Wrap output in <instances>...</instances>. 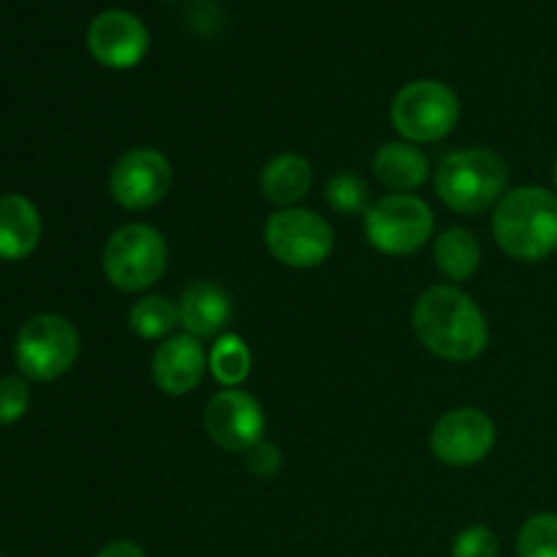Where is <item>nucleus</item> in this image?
<instances>
[{"label":"nucleus","mask_w":557,"mask_h":557,"mask_svg":"<svg viewBox=\"0 0 557 557\" xmlns=\"http://www.w3.org/2000/svg\"><path fill=\"white\" fill-rule=\"evenodd\" d=\"M419 343L446 362H471L487 348L490 326L482 308L457 286H433L411 313Z\"/></svg>","instance_id":"nucleus-1"},{"label":"nucleus","mask_w":557,"mask_h":557,"mask_svg":"<svg viewBox=\"0 0 557 557\" xmlns=\"http://www.w3.org/2000/svg\"><path fill=\"white\" fill-rule=\"evenodd\" d=\"M493 237L517 261H542L557 250V194L542 185L506 190L493 212Z\"/></svg>","instance_id":"nucleus-2"},{"label":"nucleus","mask_w":557,"mask_h":557,"mask_svg":"<svg viewBox=\"0 0 557 557\" xmlns=\"http://www.w3.org/2000/svg\"><path fill=\"white\" fill-rule=\"evenodd\" d=\"M509 185V166L484 147L446 156L435 169V194L460 215H479L498 205Z\"/></svg>","instance_id":"nucleus-3"},{"label":"nucleus","mask_w":557,"mask_h":557,"mask_svg":"<svg viewBox=\"0 0 557 557\" xmlns=\"http://www.w3.org/2000/svg\"><path fill=\"white\" fill-rule=\"evenodd\" d=\"M169 248L163 234L150 223H125L103 245L101 267L107 281L120 292H145L166 272Z\"/></svg>","instance_id":"nucleus-4"},{"label":"nucleus","mask_w":557,"mask_h":557,"mask_svg":"<svg viewBox=\"0 0 557 557\" xmlns=\"http://www.w3.org/2000/svg\"><path fill=\"white\" fill-rule=\"evenodd\" d=\"M79 357V332L65 315L38 313L20 330L14 343V362L30 381H58Z\"/></svg>","instance_id":"nucleus-5"},{"label":"nucleus","mask_w":557,"mask_h":557,"mask_svg":"<svg viewBox=\"0 0 557 557\" xmlns=\"http://www.w3.org/2000/svg\"><path fill=\"white\" fill-rule=\"evenodd\" d=\"M457 120H460V98L438 79L408 82L392 101V125L411 145L444 139Z\"/></svg>","instance_id":"nucleus-6"},{"label":"nucleus","mask_w":557,"mask_h":557,"mask_svg":"<svg viewBox=\"0 0 557 557\" xmlns=\"http://www.w3.org/2000/svg\"><path fill=\"white\" fill-rule=\"evenodd\" d=\"M433 210L411 194H386L364 212V237L386 256L417 253L433 237Z\"/></svg>","instance_id":"nucleus-7"},{"label":"nucleus","mask_w":557,"mask_h":557,"mask_svg":"<svg viewBox=\"0 0 557 557\" xmlns=\"http://www.w3.org/2000/svg\"><path fill=\"white\" fill-rule=\"evenodd\" d=\"M264 243L281 264L310 270L330 259L335 248V234L319 212L286 207L267 221Z\"/></svg>","instance_id":"nucleus-8"},{"label":"nucleus","mask_w":557,"mask_h":557,"mask_svg":"<svg viewBox=\"0 0 557 557\" xmlns=\"http://www.w3.org/2000/svg\"><path fill=\"white\" fill-rule=\"evenodd\" d=\"M172 188V163L161 150L134 147L109 172V194L123 210H150Z\"/></svg>","instance_id":"nucleus-9"},{"label":"nucleus","mask_w":557,"mask_h":557,"mask_svg":"<svg viewBox=\"0 0 557 557\" xmlns=\"http://www.w3.org/2000/svg\"><path fill=\"white\" fill-rule=\"evenodd\" d=\"M495 424L479 408H455L435 422L430 449L446 466H476L493 451Z\"/></svg>","instance_id":"nucleus-10"},{"label":"nucleus","mask_w":557,"mask_h":557,"mask_svg":"<svg viewBox=\"0 0 557 557\" xmlns=\"http://www.w3.org/2000/svg\"><path fill=\"white\" fill-rule=\"evenodd\" d=\"M264 408L243 389H221L205 408V430L221 449L248 451L264 435Z\"/></svg>","instance_id":"nucleus-11"},{"label":"nucleus","mask_w":557,"mask_h":557,"mask_svg":"<svg viewBox=\"0 0 557 557\" xmlns=\"http://www.w3.org/2000/svg\"><path fill=\"white\" fill-rule=\"evenodd\" d=\"M87 49L107 69H134L150 49V33L131 11L107 9L87 27Z\"/></svg>","instance_id":"nucleus-12"},{"label":"nucleus","mask_w":557,"mask_h":557,"mask_svg":"<svg viewBox=\"0 0 557 557\" xmlns=\"http://www.w3.org/2000/svg\"><path fill=\"white\" fill-rule=\"evenodd\" d=\"M207 370V354L199 337L188 335H169L152 354L150 373L158 389L163 395H188L190 389L201 384V375Z\"/></svg>","instance_id":"nucleus-13"},{"label":"nucleus","mask_w":557,"mask_h":557,"mask_svg":"<svg viewBox=\"0 0 557 557\" xmlns=\"http://www.w3.org/2000/svg\"><path fill=\"white\" fill-rule=\"evenodd\" d=\"M180 326L199 341L205 337L221 335L223 326L232 319V299L215 283H190L183 294H180Z\"/></svg>","instance_id":"nucleus-14"},{"label":"nucleus","mask_w":557,"mask_h":557,"mask_svg":"<svg viewBox=\"0 0 557 557\" xmlns=\"http://www.w3.org/2000/svg\"><path fill=\"white\" fill-rule=\"evenodd\" d=\"M41 243V215L22 194L0 196V261H22Z\"/></svg>","instance_id":"nucleus-15"},{"label":"nucleus","mask_w":557,"mask_h":557,"mask_svg":"<svg viewBox=\"0 0 557 557\" xmlns=\"http://www.w3.org/2000/svg\"><path fill=\"white\" fill-rule=\"evenodd\" d=\"M373 172L384 188L411 194L430 177V161L411 141H386L373 158Z\"/></svg>","instance_id":"nucleus-16"},{"label":"nucleus","mask_w":557,"mask_h":557,"mask_svg":"<svg viewBox=\"0 0 557 557\" xmlns=\"http://www.w3.org/2000/svg\"><path fill=\"white\" fill-rule=\"evenodd\" d=\"M310 185H313V169H310L308 158L297 156V152H281L261 172V194L277 207L297 205L299 199L308 196Z\"/></svg>","instance_id":"nucleus-17"},{"label":"nucleus","mask_w":557,"mask_h":557,"mask_svg":"<svg viewBox=\"0 0 557 557\" xmlns=\"http://www.w3.org/2000/svg\"><path fill=\"white\" fill-rule=\"evenodd\" d=\"M433 259L438 264V270L444 272L449 281L460 283L468 281L473 272L479 270V261H482V248H479V239L473 237L468 228H446L433 245Z\"/></svg>","instance_id":"nucleus-18"},{"label":"nucleus","mask_w":557,"mask_h":557,"mask_svg":"<svg viewBox=\"0 0 557 557\" xmlns=\"http://www.w3.org/2000/svg\"><path fill=\"white\" fill-rule=\"evenodd\" d=\"M128 326L141 341H166L180 326V308L163 294H147L128 310Z\"/></svg>","instance_id":"nucleus-19"},{"label":"nucleus","mask_w":557,"mask_h":557,"mask_svg":"<svg viewBox=\"0 0 557 557\" xmlns=\"http://www.w3.org/2000/svg\"><path fill=\"white\" fill-rule=\"evenodd\" d=\"M250 348L239 335H221L207 357V368L223 389H237L250 375Z\"/></svg>","instance_id":"nucleus-20"},{"label":"nucleus","mask_w":557,"mask_h":557,"mask_svg":"<svg viewBox=\"0 0 557 557\" xmlns=\"http://www.w3.org/2000/svg\"><path fill=\"white\" fill-rule=\"evenodd\" d=\"M517 557H557V515L528 517L517 533Z\"/></svg>","instance_id":"nucleus-21"},{"label":"nucleus","mask_w":557,"mask_h":557,"mask_svg":"<svg viewBox=\"0 0 557 557\" xmlns=\"http://www.w3.org/2000/svg\"><path fill=\"white\" fill-rule=\"evenodd\" d=\"M324 196L332 210L343 212V215H364L370 207L368 185L351 172H337L335 177H330Z\"/></svg>","instance_id":"nucleus-22"},{"label":"nucleus","mask_w":557,"mask_h":557,"mask_svg":"<svg viewBox=\"0 0 557 557\" xmlns=\"http://www.w3.org/2000/svg\"><path fill=\"white\" fill-rule=\"evenodd\" d=\"M30 408V386L25 375H3L0 379V424H14Z\"/></svg>","instance_id":"nucleus-23"},{"label":"nucleus","mask_w":557,"mask_h":557,"mask_svg":"<svg viewBox=\"0 0 557 557\" xmlns=\"http://www.w3.org/2000/svg\"><path fill=\"white\" fill-rule=\"evenodd\" d=\"M498 536L484 525L466 528L451 544V557H498Z\"/></svg>","instance_id":"nucleus-24"},{"label":"nucleus","mask_w":557,"mask_h":557,"mask_svg":"<svg viewBox=\"0 0 557 557\" xmlns=\"http://www.w3.org/2000/svg\"><path fill=\"white\" fill-rule=\"evenodd\" d=\"M245 466H248V471L259 479L277 476L283 468L281 449H277L275 444H270V441L261 438L259 444H253L248 451H245Z\"/></svg>","instance_id":"nucleus-25"},{"label":"nucleus","mask_w":557,"mask_h":557,"mask_svg":"<svg viewBox=\"0 0 557 557\" xmlns=\"http://www.w3.org/2000/svg\"><path fill=\"white\" fill-rule=\"evenodd\" d=\"M96 557H147V555L136 542H125V539H120V542L107 544V547H103Z\"/></svg>","instance_id":"nucleus-26"},{"label":"nucleus","mask_w":557,"mask_h":557,"mask_svg":"<svg viewBox=\"0 0 557 557\" xmlns=\"http://www.w3.org/2000/svg\"><path fill=\"white\" fill-rule=\"evenodd\" d=\"M553 180H555V188H557V158H555V166H553Z\"/></svg>","instance_id":"nucleus-27"}]
</instances>
